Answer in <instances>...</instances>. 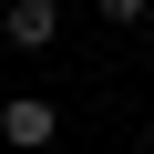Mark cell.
I'll return each instance as SVG.
<instances>
[{"label": "cell", "instance_id": "1", "mask_svg": "<svg viewBox=\"0 0 154 154\" xmlns=\"http://www.w3.org/2000/svg\"><path fill=\"white\" fill-rule=\"evenodd\" d=\"M0 144H11V154H51L62 144V103L51 93H11V103H0Z\"/></svg>", "mask_w": 154, "mask_h": 154}, {"label": "cell", "instance_id": "2", "mask_svg": "<svg viewBox=\"0 0 154 154\" xmlns=\"http://www.w3.org/2000/svg\"><path fill=\"white\" fill-rule=\"evenodd\" d=\"M0 41L11 51H51L62 41V0H11V11H0Z\"/></svg>", "mask_w": 154, "mask_h": 154}, {"label": "cell", "instance_id": "3", "mask_svg": "<svg viewBox=\"0 0 154 154\" xmlns=\"http://www.w3.org/2000/svg\"><path fill=\"white\" fill-rule=\"evenodd\" d=\"M93 11H103V21H144V0H93Z\"/></svg>", "mask_w": 154, "mask_h": 154}]
</instances>
